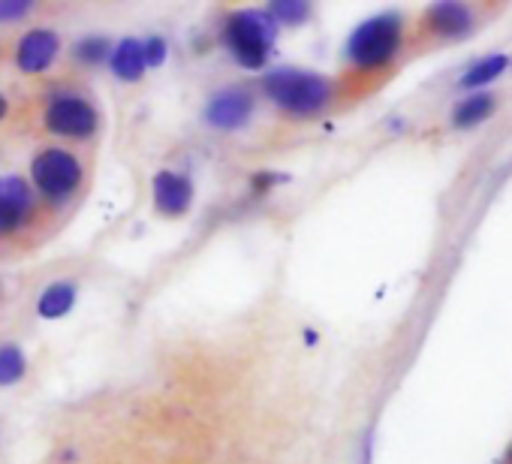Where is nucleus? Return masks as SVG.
Wrapping results in <instances>:
<instances>
[{"instance_id": "obj_1", "label": "nucleus", "mask_w": 512, "mask_h": 464, "mask_svg": "<svg viewBox=\"0 0 512 464\" xmlns=\"http://www.w3.org/2000/svg\"><path fill=\"white\" fill-rule=\"evenodd\" d=\"M263 94L269 103L293 118H314L332 103V82L320 73L299 67H275L263 76Z\"/></svg>"}, {"instance_id": "obj_2", "label": "nucleus", "mask_w": 512, "mask_h": 464, "mask_svg": "<svg viewBox=\"0 0 512 464\" xmlns=\"http://www.w3.org/2000/svg\"><path fill=\"white\" fill-rule=\"evenodd\" d=\"M49 208L61 211L76 202L85 184V163L76 151L64 145H46L31 160V181H28Z\"/></svg>"}, {"instance_id": "obj_3", "label": "nucleus", "mask_w": 512, "mask_h": 464, "mask_svg": "<svg viewBox=\"0 0 512 464\" xmlns=\"http://www.w3.org/2000/svg\"><path fill=\"white\" fill-rule=\"evenodd\" d=\"M220 40L232 61L244 70H263L272 58L278 25L266 10H235L226 16Z\"/></svg>"}, {"instance_id": "obj_4", "label": "nucleus", "mask_w": 512, "mask_h": 464, "mask_svg": "<svg viewBox=\"0 0 512 464\" xmlns=\"http://www.w3.org/2000/svg\"><path fill=\"white\" fill-rule=\"evenodd\" d=\"M404 46V19L398 13H380L362 22L344 46V58L359 73L386 70Z\"/></svg>"}, {"instance_id": "obj_5", "label": "nucleus", "mask_w": 512, "mask_h": 464, "mask_svg": "<svg viewBox=\"0 0 512 464\" xmlns=\"http://www.w3.org/2000/svg\"><path fill=\"white\" fill-rule=\"evenodd\" d=\"M43 127L70 142H91L103 127V115L85 91L58 88L43 103Z\"/></svg>"}, {"instance_id": "obj_6", "label": "nucleus", "mask_w": 512, "mask_h": 464, "mask_svg": "<svg viewBox=\"0 0 512 464\" xmlns=\"http://www.w3.org/2000/svg\"><path fill=\"white\" fill-rule=\"evenodd\" d=\"M37 217V193L22 175L0 178V239H13Z\"/></svg>"}, {"instance_id": "obj_7", "label": "nucleus", "mask_w": 512, "mask_h": 464, "mask_svg": "<svg viewBox=\"0 0 512 464\" xmlns=\"http://www.w3.org/2000/svg\"><path fill=\"white\" fill-rule=\"evenodd\" d=\"M256 112V97L250 88L244 85H226L220 91H214L205 103V124L211 130H220V133H235V130H244L250 124Z\"/></svg>"}, {"instance_id": "obj_8", "label": "nucleus", "mask_w": 512, "mask_h": 464, "mask_svg": "<svg viewBox=\"0 0 512 464\" xmlns=\"http://www.w3.org/2000/svg\"><path fill=\"white\" fill-rule=\"evenodd\" d=\"M58 55H61V37L55 28H46V25L25 31L13 49V61H16L19 73H25V76L49 73L55 67Z\"/></svg>"}, {"instance_id": "obj_9", "label": "nucleus", "mask_w": 512, "mask_h": 464, "mask_svg": "<svg viewBox=\"0 0 512 464\" xmlns=\"http://www.w3.org/2000/svg\"><path fill=\"white\" fill-rule=\"evenodd\" d=\"M151 193H154V208L163 217H181L193 205V181L178 169H160L151 181Z\"/></svg>"}, {"instance_id": "obj_10", "label": "nucleus", "mask_w": 512, "mask_h": 464, "mask_svg": "<svg viewBox=\"0 0 512 464\" xmlns=\"http://www.w3.org/2000/svg\"><path fill=\"white\" fill-rule=\"evenodd\" d=\"M473 25H476V16L464 4H434L425 13L428 34H434L440 40H461L473 31Z\"/></svg>"}, {"instance_id": "obj_11", "label": "nucleus", "mask_w": 512, "mask_h": 464, "mask_svg": "<svg viewBox=\"0 0 512 464\" xmlns=\"http://www.w3.org/2000/svg\"><path fill=\"white\" fill-rule=\"evenodd\" d=\"M109 67H112V76L118 79V82H139L142 76H145V70H148V64H145V52H142V40H136V37H124L115 49H112V55H109Z\"/></svg>"}, {"instance_id": "obj_12", "label": "nucleus", "mask_w": 512, "mask_h": 464, "mask_svg": "<svg viewBox=\"0 0 512 464\" xmlns=\"http://www.w3.org/2000/svg\"><path fill=\"white\" fill-rule=\"evenodd\" d=\"M76 284L73 281H52L40 290V299H37V314L43 320H61L73 311L76 305Z\"/></svg>"}, {"instance_id": "obj_13", "label": "nucleus", "mask_w": 512, "mask_h": 464, "mask_svg": "<svg viewBox=\"0 0 512 464\" xmlns=\"http://www.w3.org/2000/svg\"><path fill=\"white\" fill-rule=\"evenodd\" d=\"M28 374V356L16 341L0 344V389L22 383Z\"/></svg>"}, {"instance_id": "obj_14", "label": "nucleus", "mask_w": 512, "mask_h": 464, "mask_svg": "<svg viewBox=\"0 0 512 464\" xmlns=\"http://www.w3.org/2000/svg\"><path fill=\"white\" fill-rule=\"evenodd\" d=\"M112 55V46L103 34H85L73 43V61L82 67H100Z\"/></svg>"}, {"instance_id": "obj_15", "label": "nucleus", "mask_w": 512, "mask_h": 464, "mask_svg": "<svg viewBox=\"0 0 512 464\" xmlns=\"http://www.w3.org/2000/svg\"><path fill=\"white\" fill-rule=\"evenodd\" d=\"M494 97L491 94H473V97H467V100H461L458 106H455V112H452V124L455 127H476L479 121H485L488 115H491V109H494Z\"/></svg>"}, {"instance_id": "obj_16", "label": "nucleus", "mask_w": 512, "mask_h": 464, "mask_svg": "<svg viewBox=\"0 0 512 464\" xmlns=\"http://www.w3.org/2000/svg\"><path fill=\"white\" fill-rule=\"evenodd\" d=\"M272 16L275 25H284V28H299L311 19V4L305 0H275L266 10Z\"/></svg>"}, {"instance_id": "obj_17", "label": "nucleus", "mask_w": 512, "mask_h": 464, "mask_svg": "<svg viewBox=\"0 0 512 464\" xmlns=\"http://www.w3.org/2000/svg\"><path fill=\"white\" fill-rule=\"evenodd\" d=\"M506 67V55H488L485 61L473 64L464 79H461V88H479V85H488L491 79H497Z\"/></svg>"}, {"instance_id": "obj_18", "label": "nucleus", "mask_w": 512, "mask_h": 464, "mask_svg": "<svg viewBox=\"0 0 512 464\" xmlns=\"http://www.w3.org/2000/svg\"><path fill=\"white\" fill-rule=\"evenodd\" d=\"M142 52H145L148 70H151V67H163V64H166V55H169V43H166L160 34H151L148 40H142Z\"/></svg>"}, {"instance_id": "obj_19", "label": "nucleus", "mask_w": 512, "mask_h": 464, "mask_svg": "<svg viewBox=\"0 0 512 464\" xmlns=\"http://www.w3.org/2000/svg\"><path fill=\"white\" fill-rule=\"evenodd\" d=\"M31 10L34 4H28V0H0V25L22 22L31 16Z\"/></svg>"}, {"instance_id": "obj_20", "label": "nucleus", "mask_w": 512, "mask_h": 464, "mask_svg": "<svg viewBox=\"0 0 512 464\" xmlns=\"http://www.w3.org/2000/svg\"><path fill=\"white\" fill-rule=\"evenodd\" d=\"M10 115V100L4 97V94H0V121H4Z\"/></svg>"}, {"instance_id": "obj_21", "label": "nucleus", "mask_w": 512, "mask_h": 464, "mask_svg": "<svg viewBox=\"0 0 512 464\" xmlns=\"http://www.w3.org/2000/svg\"><path fill=\"white\" fill-rule=\"evenodd\" d=\"M503 464H512V446H509V452H506V461Z\"/></svg>"}, {"instance_id": "obj_22", "label": "nucleus", "mask_w": 512, "mask_h": 464, "mask_svg": "<svg viewBox=\"0 0 512 464\" xmlns=\"http://www.w3.org/2000/svg\"><path fill=\"white\" fill-rule=\"evenodd\" d=\"M0 293H4V287H0Z\"/></svg>"}]
</instances>
